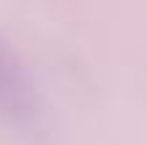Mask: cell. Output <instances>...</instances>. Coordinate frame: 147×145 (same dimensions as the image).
<instances>
[{
    "mask_svg": "<svg viewBox=\"0 0 147 145\" xmlns=\"http://www.w3.org/2000/svg\"><path fill=\"white\" fill-rule=\"evenodd\" d=\"M36 88L19 58L0 38V118L30 120L36 115Z\"/></svg>",
    "mask_w": 147,
    "mask_h": 145,
    "instance_id": "6da1fadb",
    "label": "cell"
}]
</instances>
